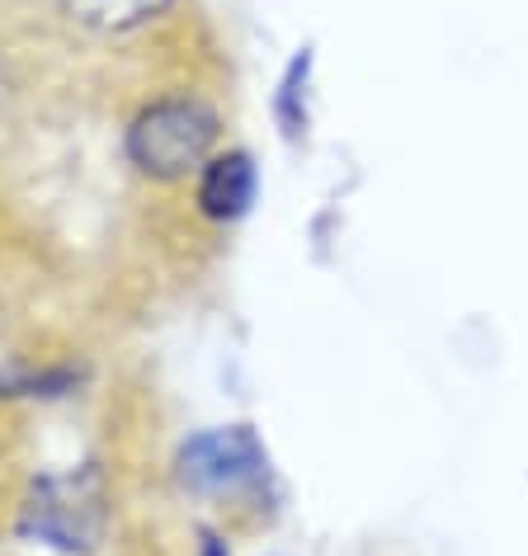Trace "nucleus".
Instances as JSON below:
<instances>
[{
  "instance_id": "0eeeda50",
  "label": "nucleus",
  "mask_w": 528,
  "mask_h": 556,
  "mask_svg": "<svg viewBox=\"0 0 528 556\" xmlns=\"http://www.w3.org/2000/svg\"><path fill=\"white\" fill-rule=\"evenodd\" d=\"M199 556H227V542H222L217 533H203V552Z\"/></svg>"
},
{
  "instance_id": "39448f33",
  "label": "nucleus",
  "mask_w": 528,
  "mask_h": 556,
  "mask_svg": "<svg viewBox=\"0 0 528 556\" xmlns=\"http://www.w3.org/2000/svg\"><path fill=\"white\" fill-rule=\"evenodd\" d=\"M171 5H175V0H62V10L76 24H86V29H100V34L142 29V24L165 15Z\"/></svg>"
},
{
  "instance_id": "7ed1b4c3",
  "label": "nucleus",
  "mask_w": 528,
  "mask_h": 556,
  "mask_svg": "<svg viewBox=\"0 0 528 556\" xmlns=\"http://www.w3.org/2000/svg\"><path fill=\"white\" fill-rule=\"evenodd\" d=\"M264 457L260 439L250 434L246 425H231V429H208V434L189 439L179 448V481L199 495H236V491H250V485L264 481Z\"/></svg>"
},
{
  "instance_id": "20e7f679",
  "label": "nucleus",
  "mask_w": 528,
  "mask_h": 556,
  "mask_svg": "<svg viewBox=\"0 0 528 556\" xmlns=\"http://www.w3.org/2000/svg\"><path fill=\"white\" fill-rule=\"evenodd\" d=\"M255 203V161L246 151H213L199 170V213L213 222H236Z\"/></svg>"
},
{
  "instance_id": "423d86ee",
  "label": "nucleus",
  "mask_w": 528,
  "mask_h": 556,
  "mask_svg": "<svg viewBox=\"0 0 528 556\" xmlns=\"http://www.w3.org/2000/svg\"><path fill=\"white\" fill-rule=\"evenodd\" d=\"M76 387H80V368H66V364L0 368V396L5 401H58V396H72Z\"/></svg>"
},
{
  "instance_id": "f257e3e1",
  "label": "nucleus",
  "mask_w": 528,
  "mask_h": 556,
  "mask_svg": "<svg viewBox=\"0 0 528 556\" xmlns=\"http://www.w3.org/2000/svg\"><path fill=\"white\" fill-rule=\"evenodd\" d=\"M217 142V114L193 94L147 104L128 128V161L151 179L199 175Z\"/></svg>"
},
{
  "instance_id": "f03ea898",
  "label": "nucleus",
  "mask_w": 528,
  "mask_h": 556,
  "mask_svg": "<svg viewBox=\"0 0 528 556\" xmlns=\"http://www.w3.org/2000/svg\"><path fill=\"white\" fill-rule=\"evenodd\" d=\"M20 533L43 542L52 552L80 556L104 533V491L90 467L66 471V477H43L24 500Z\"/></svg>"
}]
</instances>
